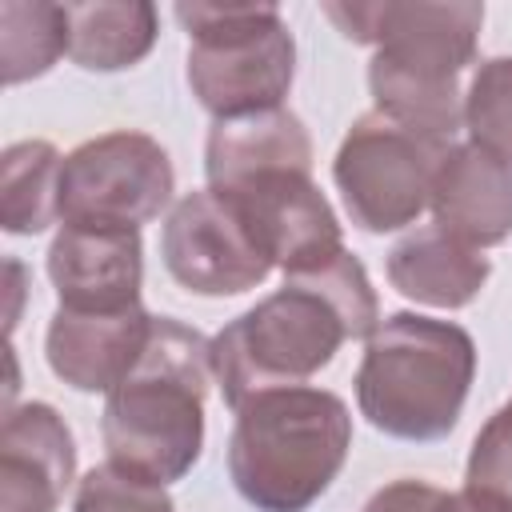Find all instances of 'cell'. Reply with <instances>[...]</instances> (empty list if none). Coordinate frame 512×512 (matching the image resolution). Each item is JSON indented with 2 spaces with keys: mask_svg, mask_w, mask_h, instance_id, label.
<instances>
[{
  "mask_svg": "<svg viewBox=\"0 0 512 512\" xmlns=\"http://www.w3.org/2000/svg\"><path fill=\"white\" fill-rule=\"evenodd\" d=\"M380 328V300L364 264L340 248L332 260L284 276V288L212 336V368L224 400L240 408L256 392L308 384L344 340Z\"/></svg>",
  "mask_w": 512,
  "mask_h": 512,
  "instance_id": "cell-1",
  "label": "cell"
},
{
  "mask_svg": "<svg viewBox=\"0 0 512 512\" xmlns=\"http://www.w3.org/2000/svg\"><path fill=\"white\" fill-rule=\"evenodd\" d=\"M208 384H216L212 340L172 316H152L136 368L104 404L100 436L108 464L164 488L184 480L204 448Z\"/></svg>",
  "mask_w": 512,
  "mask_h": 512,
  "instance_id": "cell-2",
  "label": "cell"
},
{
  "mask_svg": "<svg viewBox=\"0 0 512 512\" xmlns=\"http://www.w3.org/2000/svg\"><path fill=\"white\" fill-rule=\"evenodd\" d=\"M352 448L348 404L312 384L268 388L236 408L228 476L256 512H308Z\"/></svg>",
  "mask_w": 512,
  "mask_h": 512,
  "instance_id": "cell-3",
  "label": "cell"
},
{
  "mask_svg": "<svg viewBox=\"0 0 512 512\" xmlns=\"http://www.w3.org/2000/svg\"><path fill=\"white\" fill-rule=\"evenodd\" d=\"M472 376L476 344L460 324L396 312L364 340L356 404L376 432L428 444L456 428Z\"/></svg>",
  "mask_w": 512,
  "mask_h": 512,
  "instance_id": "cell-4",
  "label": "cell"
},
{
  "mask_svg": "<svg viewBox=\"0 0 512 512\" xmlns=\"http://www.w3.org/2000/svg\"><path fill=\"white\" fill-rule=\"evenodd\" d=\"M188 28V88L216 120L280 108L296 76V40L272 4H176Z\"/></svg>",
  "mask_w": 512,
  "mask_h": 512,
  "instance_id": "cell-5",
  "label": "cell"
},
{
  "mask_svg": "<svg viewBox=\"0 0 512 512\" xmlns=\"http://www.w3.org/2000/svg\"><path fill=\"white\" fill-rule=\"evenodd\" d=\"M452 144L420 136L376 108L364 112L332 160V180L356 228L396 232L432 204V180Z\"/></svg>",
  "mask_w": 512,
  "mask_h": 512,
  "instance_id": "cell-6",
  "label": "cell"
},
{
  "mask_svg": "<svg viewBox=\"0 0 512 512\" xmlns=\"http://www.w3.org/2000/svg\"><path fill=\"white\" fill-rule=\"evenodd\" d=\"M176 188L168 152L144 132H104L64 156L60 224H120L156 220Z\"/></svg>",
  "mask_w": 512,
  "mask_h": 512,
  "instance_id": "cell-7",
  "label": "cell"
},
{
  "mask_svg": "<svg viewBox=\"0 0 512 512\" xmlns=\"http://www.w3.org/2000/svg\"><path fill=\"white\" fill-rule=\"evenodd\" d=\"M324 16L356 44H372L376 60L408 76L460 84L476 60L484 4L460 0H384V4H324Z\"/></svg>",
  "mask_w": 512,
  "mask_h": 512,
  "instance_id": "cell-8",
  "label": "cell"
},
{
  "mask_svg": "<svg viewBox=\"0 0 512 512\" xmlns=\"http://www.w3.org/2000/svg\"><path fill=\"white\" fill-rule=\"evenodd\" d=\"M160 256L168 276L196 296H240L272 272L244 216L216 188H196L172 204Z\"/></svg>",
  "mask_w": 512,
  "mask_h": 512,
  "instance_id": "cell-9",
  "label": "cell"
},
{
  "mask_svg": "<svg viewBox=\"0 0 512 512\" xmlns=\"http://www.w3.org/2000/svg\"><path fill=\"white\" fill-rule=\"evenodd\" d=\"M224 196L244 216L268 264L284 276L308 272L344 248L340 220L328 196L312 184V172H268L240 188H224Z\"/></svg>",
  "mask_w": 512,
  "mask_h": 512,
  "instance_id": "cell-10",
  "label": "cell"
},
{
  "mask_svg": "<svg viewBox=\"0 0 512 512\" xmlns=\"http://www.w3.org/2000/svg\"><path fill=\"white\" fill-rule=\"evenodd\" d=\"M48 280L60 308L120 312L140 304L144 244L140 228L120 224H60L48 248Z\"/></svg>",
  "mask_w": 512,
  "mask_h": 512,
  "instance_id": "cell-11",
  "label": "cell"
},
{
  "mask_svg": "<svg viewBox=\"0 0 512 512\" xmlns=\"http://www.w3.org/2000/svg\"><path fill=\"white\" fill-rule=\"evenodd\" d=\"M76 480V444L52 404L4 408L0 512H56Z\"/></svg>",
  "mask_w": 512,
  "mask_h": 512,
  "instance_id": "cell-12",
  "label": "cell"
},
{
  "mask_svg": "<svg viewBox=\"0 0 512 512\" xmlns=\"http://www.w3.org/2000/svg\"><path fill=\"white\" fill-rule=\"evenodd\" d=\"M148 332L152 316L144 312V304L120 312L56 308L44 336V356L48 368L76 392H112L136 368Z\"/></svg>",
  "mask_w": 512,
  "mask_h": 512,
  "instance_id": "cell-13",
  "label": "cell"
},
{
  "mask_svg": "<svg viewBox=\"0 0 512 512\" xmlns=\"http://www.w3.org/2000/svg\"><path fill=\"white\" fill-rule=\"evenodd\" d=\"M432 224L472 248H496L512 236V164L464 140L452 144L432 180Z\"/></svg>",
  "mask_w": 512,
  "mask_h": 512,
  "instance_id": "cell-14",
  "label": "cell"
},
{
  "mask_svg": "<svg viewBox=\"0 0 512 512\" xmlns=\"http://www.w3.org/2000/svg\"><path fill=\"white\" fill-rule=\"evenodd\" d=\"M208 188H240L268 172H312V136L292 108L216 120L204 144Z\"/></svg>",
  "mask_w": 512,
  "mask_h": 512,
  "instance_id": "cell-15",
  "label": "cell"
},
{
  "mask_svg": "<svg viewBox=\"0 0 512 512\" xmlns=\"http://www.w3.org/2000/svg\"><path fill=\"white\" fill-rule=\"evenodd\" d=\"M488 256L436 224H424L392 244L388 280L404 300L428 308H464L488 284Z\"/></svg>",
  "mask_w": 512,
  "mask_h": 512,
  "instance_id": "cell-16",
  "label": "cell"
},
{
  "mask_svg": "<svg viewBox=\"0 0 512 512\" xmlns=\"http://www.w3.org/2000/svg\"><path fill=\"white\" fill-rule=\"evenodd\" d=\"M68 56L88 72H124L140 64L160 32V16L148 0H96L64 4Z\"/></svg>",
  "mask_w": 512,
  "mask_h": 512,
  "instance_id": "cell-17",
  "label": "cell"
},
{
  "mask_svg": "<svg viewBox=\"0 0 512 512\" xmlns=\"http://www.w3.org/2000/svg\"><path fill=\"white\" fill-rule=\"evenodd\" d=\"M64 156L48 140H20L0 156V224L12 236H36L60 220Z\"/></svg>",
  "mask_w": 512,
  "mask_h": 512,
  "instance_id": "cell-18",
  "label": "cell"
},
{
  "mask_svg": "<svg viewBox=\"0 0 512 512\" xmlns=\"http://www.w3.org/2000/svg\"><path fill=\"white\" fill-rule=\"evenodd\" d=\"M64 52H68L64 4H48V0L0 4V68L8 88L44 76Z\"/></svg>",
  "mask_w": 512,
  "mask_h": 512,
  "instance_id": "cell-19",
  "label": "cell"
},
{
  "mask_svg": "<svg viewBox=\"0 0 512 512\" xmlns=\"http://www.w3.org/2000/svg\"><path fill=\"white\" fill-rule=\"evenodd\" d=\"M468 140L512 164V56L480 60L464 88Z\"/></svg>",
  "mask_w": 512,
  "mask_h": 512,
  "instance_id": "cell-20",
  "label": "cell"
},
{
  "mask_svg": "<svg viewBox=\"0 0 512 512\" xmlns=\"http://www.w3.org/2000/svg\"><path fill=\"white\" fill-rule=\"evenodd\" d=\"M72 512H176V504L164 484L132 476L116 464H100L76 484Z\"/></svg>",
  "mask_w": 512,
  "mask_h": 512,
  "instance_id": "cell-21",
  "label": "cell"
},
{
  "mask_svg": "<svg viewBox=\"0 0 512 512\" xmlns=\"http://www.w3.org/2000/svg\"><path fill=\"white\" fill-rule=\"evenodd\" d=\"M468 488L492 492L504 504H512V400L504 408H496L484 428L472 440L468 452V472H464Z\"/></svg>",
  "mask_w": 512,
  "mask_h": 512,
  "instance_id": "cell-22",
  "label": "cell"
},
{
  "mask_svg": "<svg viewBox=\"0 0 512 512\" xmlns=\"http://www.w3.org/2000/svg\"><path fill=\"white\" fill-rule=\"evenodd\" d=\"M436 512H512V504H504L500 496L492 492H480V488H460V492H444Z\"/></svg>",
  "mask_w": 512,
  "mask_h": 512,
  "instance_id": "cell-23",
  "label": "cell"
}]
</instances>
